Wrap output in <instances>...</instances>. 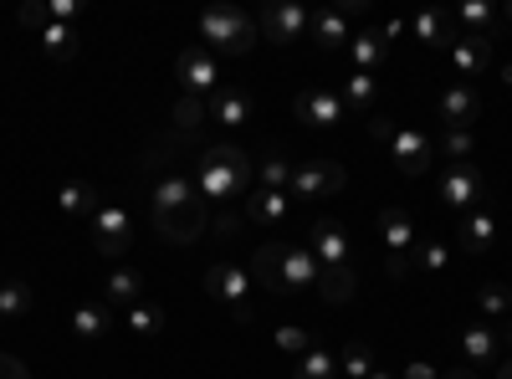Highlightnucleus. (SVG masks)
<instances>
[{"label":"nucleus","instance_id":"nucleus-16","mask_svg":"<svg viewBox=\"0 0 512 379\" xmlns=\"http://www.w3.org/2000/svg\"><path fill=\"white\" fill-rule=\"evenodd\" d=\"M318 277H323V267H318V257H313V246L287 241V246H282V292L318 287Z\"/></svg>","mask_w":512,"mask_h":379},{"label":"nucleus","instance_id":"nucleus-26","mask_svg":"<svg viewBox=\"0 0 512 379\" xmlns=\"http://www.w3.org/2000/svg\"><path fill=\"white\" fill-rule=\"evenodd\" d=\"M57 205L67 210V216H98V190L88 185V180H67L62 190H57Z\"/></svg>","mask_w":512,"mask_h":379},{"label":"nucleus","instance_id":"nucleus-24","mask_svg":"<svg viewBox=\"0 0 512 379\" xmlns=\"http://www.w3.org/2000/svg\"><path fill=\"white\" fill-rule=\"evenodd\" d=\"M282 246L287 241H262L251 251V277L262 282L267 292H282Z\"/></svg>","mask_w":512,"mask_h":379},{"label":"nucleus","instance_id":"nucleus-22","mask_svg":"<svg viewBox=\"0 0 512 379\" xmlns=\"http://www.w3.org/2000/svg\"><path fill=\"white\" fill-rule=\"evenodd\" d=\"M497 216L487 205H477V210H466L461 216V251H472V257H482V251H492L497 246Z\"/></svg>","mask_w":512,"mask_h":379},{"label":"nucleus","instance_id":"nucleus-49","mask_svg":"<svg viewBox=\"0 0 512 379\" xmlns=\"http://www.w3.org/2000/svg\"><path fill=\"white\" fill-rule=\"evenodd\" d=\"M446 379H477V374H472V369H451Z\"/></svg>","mask_w":512,"mask_h":379},{"label":"nucleus","instance_id":"nucleus-11","mask_svg":"<svg viewBox=\"0 0 512 379\" xmlns=\"http://www.w3.org/2000/svg\"><path fill=\"white\" fill-rule=\"evenodd\" d=\"M374 231H379V246H390V257H410L415 241H420V226H415V216L405 205H384Z\"/></svg>","mask_w":512,"mask_h":379},{"label":"nucleus","instance_id":"nucleus-2","mask_svg":"<svg viewBox=\"0 0 512 379\" xmlns=\"http://www.w3.org/2000/svg\"><path fill=\"white\" fill-rule=\"evenodd\" d=\"M154 231L164 241H175V246H190L205 231V200H200L190 175H180V170L159 175V185H154Z\"/></svg>","mask_w":512,"mask_h":379},{"label":"nucleus","instance_id":"nucleus-5","mask_svg":"<svg viewBox=\"0 0 512 379\" xmlns=\"http://www.w3.org/2000/svg\"><path fill=\"white\" fill-rule=\"evenodd\" d=\"M349 185V170L333 159H313V164H292V185H287V200H303V205H318L328 195H338Z\"/></svg>","mask_w":512,"mask_h":379},{"label":"nucleus","instance_id":"nucleus-17","mask_svg":"<svg viewBox=\"0 0 512 379\" xmlns=\"http://www.w3.org/2000/svg\"><path fill=\"white\" fill-rule=\"evenodd\" d=\"M287 216H292L287 190H262V185H256L246 195V205H241V221H251V226H282Z\"/></svg>","mask_w":512,"mask_h":379},{"label":"nucleus","instance_id":"nucleus-35","mask_svg":"<svg viewBox=\"0 0 512 379\" xmlns=\"http://www.w3.org/2000/svg\"><path fill=\"white\" fill-rule=\"evenodd\" d=\"M108 308H93V303H82V308H72V333L77 339H103L108 333Z\"/></svg>","mask_w":512,"mask_h":379},{"label":"nucleus","instance_id":"nucleus-3","mask_svg":"<svg viewBox=\"0 0 512 379\" xmlns=\"http://www.w3.org/2000/svg\"><path fill=\"white\" fill-rule=\"evenodd\" d=\"M256 21L236 6H216L200 16V41H210V57H246L256 47Z\"/></svg>","mask_w":512,"mask_h":379},{"label":"nucleus","instance_id":"nucleus-39","mask_svg":"<svg viewBox=\"0 0 512 379\" xmlns=\"http://www.w3.org/2000/svg\"><path fill=\"white\" fill-rule=\"evenodd\" d=\"M477 303H482V313H487V318H507V313H512V287L487 282V287L477 292Z\"/></svg>","mask_w":512,"mask_h":379},{"label":"nucleus","instance_id":"nucleus-12","mask_svg":"<svg viewBox=\"0 0 512 379\" xmlns=\"http://www.w3.org/2000/svg\"><path fill=\"white\" fill-rule=\"evenodd\" d=\"M390 159L400 164V175H405V180H420L425 170H431L436 149H431V139H425L420 129H395V139H390Z\"/></svg>","mask_w":512,"mask_h":379},{"label":"nucleus","instance_id":"nucleus-31","mask_svg":"<svg viewBox=\"0 0 512 379\" xmlns=\"http://www.w3.org/2000/svg\"><path fill=\"white\" fill-rule=\"evenodd\" d=\"M123 318H128V328H134V333H139V339H159V333L169 328V318H164V308H159V303H144V298H139L134 308H128Z\"/></svg>","mask_w":512,"mask_h":379},{"label":"nucleus","instance_id":"nucleus-44","mask_svg":"<svg viewBox=\"0 0 512 379\" xmlns=\"http://www.w3.org/2000/svg\"><path fill=\"white\" fill-rule=\"evenodd\" d=\"M400 379H441V369H436V364H425V359H415V364H405Z\"/></svg>","mask_w":512,"mask_h":379},{"label":"nucleus","instance_id":"nucleus-19","mask_svg":"<svg viewBox=\"0 0 512 379\" xmlns=\"http://www.w3.org/2000/svg\"><path fill=\"white\" fill-rule=\"evenodd\" d=\"M251 98L241 93V88H216V93H210L205 98V118L210 123H226V129H246V123H251Z\"/></svg>","mask_w":512,"mask_h":379},{"label":"nucleus","instance_id":"nucleus-38","mask_svg":"<svg viewBox=\"0 0 512 379\" xmlns=\"http://www.w3.org/2000/svg\"><path fill=\"white\" fill-rule=\"evenodd\" d=\"M256 185H262V190H287L292 185V164L282 154H267L262 164H256Z\"/></svg>","mask_w":512,"mask_h":379},{"label":"nucleus","instance_id":"nucleus-51","mask_svg":"<svg viewBox=\"0 0 512 379\" xmlns=\"http://www.w3.org/2000/svg\"><path fill=\"white\" fill-rule=\"evenodd\" d=\"M502 82H507V88H512V62H502Z\"/></svg>","mask_w":512,"mask_h":379},{"label":"nucleus","instance_id":"nucleus-21","mask_svg":"<svg viewBox=\"0 0 512 379\" xmlns=\"http://www.w3.org/2000/svg\"><path fill=\"white\" fill-rule=\"evenodd\" d=\"M451 67L461 82H472L492 67V36H456V47H451Z\"/></svg>","mask_w":512,"mask_h":379},{"label":"nucleus","instance_id":"nucleus-20","mask_svg":"<svg viewBox=\"0 0 512 379\" xmlns=\"http://www.w3.org/2000/svg\"><path fill=\"white\" fill-rule=\"evenodd\" d=\"M410 31H415L420 47H431V52H451V47H456V36H461L451 11H420V16L410 21Z\"/></svg>","mask_w":512,"mask_h":379},{"label":"nucleus","instance_id":"nucleus-43","mask_svg":"<svg viewBox=\"0 0 512 379\" xmlns=\"http://www.w3.org/2000/svg\"><path fill=\"white\" fill-rule=\"evenodd\" d=\"M369 139L390 149V139H395V118H384V113H369Z\"/></svg>","mask_w":512,"mask_h":379},{"label":"nucleus","instance_id":"nucleus-1","mask_svg":"<svg viewBox=\"0 0 512 379\" xmlns=\"http://www.w3.org/2000/svg\"><path fill=\"white\" fill-rule=\"evenodd\" d=\"M190 180H195L205 205H236V200H246L256 190V164H251L246 149L216 144V149H200Z\"/></svg>","mask_w":512,"mask_h":379},{"label":"nucleus","instance_id":"nucleus-14","mask_svg":"<svg viewBox=\"0 0 512 379\" xmlns=\"http://www.w3.org/2000/svg\"><path fill=\"white\" fill-rule=\"evenodd\" d=\"M461 359H466V369H492L497 359H502V328H492V323H472V328H461Z\"/></svg>","mask_w":512,"mask_h":379},{"label":"nucleus","instance_id":"nucleus-36","mask_svg":"<svg viewBox=\"0 0 512 379\" xmlns=\"http://www.w3.org/2000/svg\"><path fill=\"white\" fill-rule=\"evenodd\" d=\"M451 16H456V26H472V36H492V21H497V11L482 6V0H461Z\"/></svg>","mask_w":512,"mask_h":379},{"label":"nucleus","instance_id":"nucleus-34","mask_svg":"<svg viewBox=\"0 0 512 379\" xmlns=\"http://www.w3.org/2000/svg\"><path fill=\"white\" fill-rule=\"evenodd\" d=\"M410 267H420V272H446L451 267V246L446 241H415V251H410Z\"/></svg>","mask_w":512,"mask_h":379},{"label":"nucleus","instance_id":"nucleus-4","mask_svg":"<svg viewBox=\"0 0 512 379\" xmlns=\"http://www.w3.org/2000/svg\"><path fill=\"white\" fill-rule=\"evenodd\" d=\"M205 292H210L216 303H226L241 323H251V318H256V308H251L256 277H251V267H246V262H216V267H205Z\"/></svg>","mask_w":512,"mask_h":379},{"label":"nucleus","instance_id":"nucleus-47","mask_svg":"<svg viewBox=\"0 0 512 379\" xmlns=\"http://www.w3.org/2000/svg\"><path fill=\"white\" fill-rule=\"evenodd\" d=\"M221 236H236L241 231V216H236V210H231V216H221V226H216Z\"/></svg>","mask_w":512,"mask_h":379},{"label":"nucleus","instance_id":"nucleus-18","mask_svg":"<svg viewBox=\"0 0 512 379\" xmlns=\"http://www.w3.org/2000/svg\"><path fill=\"white\" fill-rule=\"evenodd\" d=\"M308 246H313L318 267H349V236H344V226H333L328 216H318V221H313Z\"/></svg>","mask_w":512,"mask_h":379},{"label":"nucleus","instance_id":"nucleus-46","mask_svg":"<svg viewBox=\"0 0 512 379\" xmlns=\"http://www.w3.org/2000/svg\"><path fill=\"white\" fill-rule=\"evenodd\" d=\"M21 21H26V26H47L52 16H47V6H26V11H21Z\"/></svg>","mask_w":512,"mask_h":379},{"label":"nucleus","instance_id":"nucleus-28","mask_svg":"<svg viewBox=\"0 0 512 379\" xmlns=\"http://www.w3.org/2000/svg\"><path fill=\"white\" fill-rule=\"evenodd\" d=\"M103 292H108L113 303L134 308V303L144 298V277H139L134 267H113V272H108V282H103Z\"/></svg>","mask_w":512,"mask_h":379},{"label":"nucleus","instance_id":"nucleus-29","mask_svg":"<svg viewBox=\"0 0 512 379\" xmlns=\"http://www.w3.org/2000/svg\"><path fill=\"white\" fill-rule=\"evenodd\" d=\"M292 379H338V354L328 344H313L303 359H297Z\"/></svg>","mask_w":512,"mask_h":379},{"label":"nucleus","instance_id":"nucleus-13","mask_svg":"<svg viewBox=\"0 0 512 379\" xmlns=\"http://www.w3.org/2000/svg\"><path fill=\"white\" fill-rule=\"evenodd\" d=\"M477 113H482V98H477L472 82H451V88L441 93V103H436L441 129H472Z\"/></svg>","mask_w":512,"mask_h":379},{"label":"nucleus","instance_id":"nucleus-7","mask_svg":"<svg viewBox=\"0 0 512 379\" xmlns=\"http://www.w3.org/2000/svg\"><path fill=\"white\" fill-rule=\"evenodd\" d=\"M175 82L185 88V98H210V93H216L221 77H216V57H210V47H200V41L185 47L175 57Z\"/></svg>","mask_w":512,"mask_h":379},{"label":"nucleus","instance_id":"nucleus-37","mask_svg":"<svg viewBox=\"0 0 512 379\" xmlns=\"http://www.w3.org/2000/svg\"><path fill=\"white\" fill-rule=\"evenodd\" d=\"M441 154H446V164H472L477 134H472V129H446V134H441Z\"/></svg>","mask_w":512,"mask_h":379},{"label":"nucleus","instance_id":"nucleus-27","mask_svg":"<svg viewBox=\"0 0 512 379\" xmlns=\"http://www.w3.org/2000/svg\"><path fill=\"white\" fill-rule=\"evenodd\" d=\"M384 36L379 31H359V36H349V62H354V72H374L379 62H384Z\"/></svg>","mask_w":512,"mask_h":379},{"label":"nucleus","instance_id":"nucleus-33","mask_svg":"<svg viewBox=\"0 0 512 379\" xmlns=\"http://www.w3.org/2000/svg\"><path fill=\"white\" fill-rule=\"evenodd\" d=\"M374 369H379V359H374L369 344H344V354H338V374L344 379H369Z\"/></svg>","mask_w":512,"mask_h":379},{"label":"nucleus","instance_id":"nucleus-50","mask_svg":"<svg viewBox=\"0 0 512 379\" xmlns=\"http://www.w3.org/2000/svg\"><path fill=\"white\" fill-rule=\"evenodd\" d=\"M502 344L512 349V323H502Z\"/></svg>","mask_w":512,"mask_h":379},{"label":"nucleus","instance_id":"nucleus-52","mask_svg":"<svg viewBox=\"0 0 512 379\" xmlns=\"http://www.w3.org/2000/svg\"><path fill=\"white\" fill-rule=\"evenodd\" d=\"M369 379H395V374H390V369H374V374H369Z\"/></svg>","mask_w":512,"mask_h":379},{"label":"nucleus","instance_id":"nucleus-32","mask_svg":"<svg viewBox=\"0 0 512 379\" xmlns=\"http://www.w3.org/2000/svg\"><path fill=\"white\" fill-rule=\"evenodd\" d=\"M31 313V287L26 282H11V277H0V318L6 323H21Z\"/></svg>","mask_w":512,"mask_h":379},{"label":"nucleus","instance_id":"nucleus-6","mask_svg":"<svg viewBox=\"0 0 512 379\" xmlns=\"http://www.w3.org/2000/svg\"><path fill=\"white\" fill-rule=\"evenodd\" d=\"M436 195H441V205L456 210V216H466V210L487 205V180H482L477 164H446L441 180H436Z\"/></svg>","mask_w":512,"mask_h":379},{"label":"nucleus","instance_id":"nucleus-9","mask_svg":"<svg viewBox=\"0 0 512 379\" xmlns=\"http://www.w3.org/2000/svg\"><path fill=\"white\" fill-rule=\"evenodd\" d=\"M292 113H297V123H308V129H333V123L344 118L349 108H344V98H338V88H323V82H313V88L297 93Z\"/></svg>","mask_w":512,"mask_h":379},{"label":"nucleus","instance_id":"nucleus-25","mask_svg":"<svg viewBox=\"0 0 512 379\" xmlns=\"http://www.w3.org/2000/svg\"><path fill=\"white\" fill-rule=\"evenodd\" d=\"M318 292H323V303H354V292H359V277H354V267H323V277H318Z\"/></svg>","mask_w":512,"mask_h":379},{"label":"nucleus","instance_id":"nucleus-45","mask_svg":"<svg viewBox=\"0 0 512 379\" xmlns=\"http://www.w3.org/2000/svg\"><path fill=\"white\" fill-rule=\"evenodd\" d=\"M0 379H31V374H26V364H21V359L0 354Z\"/></svg>","mask_w":512,"mask_h":379},{"label":"nucleus","instance_id":"nucleus-48","mask_svg":"<svg viewBox=\"0 0 512 379\" xmlns=\"http://www.w3.org/2000/svg\"><path fill=\"white\" fill-rule=\"evenodd\" d=\"M497 379H512V354L502 359V369H497Z\"/></svg>","mask_w":512,"mask_h":379},{"label":"nucleus","instance_id":"nucleus-53","mask_svg":"<svg viewBox=\"0 0 512 379\" xmlns=\"http://www.w3.org/2000/svg\"><path fill=\"white\" fill-rule=\"evenodd\" d=\"M507 21H512V11H507Z\"/></svg>","mask_w":512,"mask_h":379},{"label":"nucleus","instance_id":"nucleus-41","mask_svg":"<svg viewBox=\"0 0 512 379\" xmlns=\"http://www.w3.org/2000/svg\"><path fill=\"white\" fill-rule=\"evenodd\" d=\"M175 123H180V134H195L200 123H205V103L180 93V98H175Z\"/></svg>","mask_w":512,"mask_h":379},{"label":"nucleus","instance_id":"nucleus-23","mask_svg":"<svg viewBox=\"0 0 512 379\" xmlns=\"http://www.w3.org/2000/svg\"><path fill=\"white\" fill-rule=\"evenodd\" d=\"M338 98H344L349 113H374V98H379V77L374 72H349L344 82H338Z\"/></svg>","mask_w":512,"mask_h":379},{"label":"nucleus","instance_id":"nucleus-15","mask_svg":"<svg viewBox=\"0 0 512 379\" xmlns=\"http://www.w3.org/2000/svg\"><path fill=\"white\" fill-rule=\"evenodd\" d=\"M364 11V0H344V6H328L313 16V41L323 52H338V47H349V16Z\"/></svg>","mask_w":512,"mask_h":379},{"label":"nucleus","instance_id":"nucleus-30","mask_svg":"<svg viewBox=\"0 0 512 379\" xmlns=\"http://www.w3.org/2000/svg\"><path fill=\"white\" fill-rule=\"evenodd\" d=\"M77 41H82L77 26H57V21L41 26V47H47V57H57V62H72L77 57Z\"/></svg>","mask_w":512,"mask_h":379},{"label":"nucleus","instance_id":"nucleus-40","mask_svg":"<svg viewBox=\"0 0 512 379\" xmlns=\"http://www.w3.org/2000/svg\"><path fill=\"white\" fill-rule=\"evenodd\" d=\"M272 339H277V349H282V354H292V359H303V354L313 349L308 328H297V323H282V328L272 333Z\"/></svg>","mask_w":512,"mask_h":379},{"label":"nucleus","instance_id":"nucleus-42","mask_svg":"<svg viewBox=\"0 0 512 379\" xmlns=\"http://www.w3.org/2000/svg\"><path fill=\"white\" fill-rule=\"evenodd\" d=\"M47 16L57 26H77L82 21V6H77V0H47Z\"/></svg>","mask_w":512,"mask_h":379},{"label":"nucleus","instance_id":"nucleus-10","mask_svg":"<svg viewBox=\"0 0 512 379\" xmlns=\"http://www.w3.org/2000/svg\"><path fill=\"white\" fill-rule=\"evenodd\" d=\"M93 246H98V257H123V251L134 246V226H128V210L123 205H98V216H93Z\"/></svg>","mask_w":512,"mask_h":379},{"label":"nucleus","instance_id":"nucleus-8","mask_svg":"<svg viewBox=\"0 0 512 379\" xmlns=\"http://www.w3.org/2000/svg\"><path fill=\"white\" fill-rule=\"evenodd\" d=\"M308 26H313V16L297 6V0H282V6H267L256 16V31H262V41H272V47H292Z\"/></svg>","mask_w":512,"mask_h":379}]
</instances>
